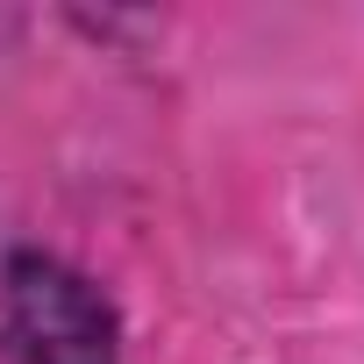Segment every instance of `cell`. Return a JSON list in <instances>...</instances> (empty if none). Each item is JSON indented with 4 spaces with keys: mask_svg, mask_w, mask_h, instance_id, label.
I'll list each match as a JSON object with an SVG mask.
<instances>
[{
    "mask_svg": "<svg viewBox=\"0 0 364 364\" xmlns=\"http://www.w3.org/2000/svg\"><path fill=\"white\" fill-rule=\"evenodd\" d=\"M8 343H15V364H114V314L58 257H15Z\"/></svg>",
    "mask_w": 364,
    "mask_h": 364,
    "instance_id": "cell-1",
    "label": "cell"
}]
</instances>
